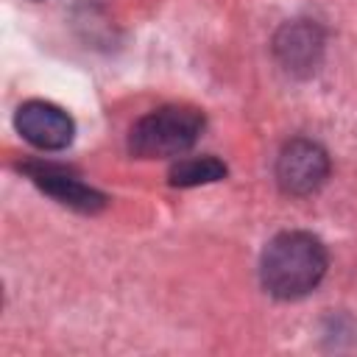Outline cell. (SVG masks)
Masks as SVG:
<instances>
[{
  "mask_svg": "<svg viewBox=\"0 0 357 357\" xmlns=\"http://www.w3.org/2000/svg\"><path fill=\"white\" fill-rule=\"evenodd\" d=\"M326 265H329L326 248L315 234L282 231L262 251L259 279L273 298L296 301L321 284Z\"/></svg>",
  "mask_w": 357,
  "mask_h": 357,
  "instance_id": "obj_1",
  "label": "cell"
},
{
  "mask_svg": "<svg viewBox=\"0 0 357 357\" xmlns=\"http://www.w3.org/2000/svg\"><path fill=\"white\" fill-rule=\"evenodd\" d=\"M204 131V114L195 106H162L139 117L128 134V151L139 159L181 156Z\"/></svg>",
  "mask_w": 357,
  "mask_h": 357,
  "instance_id": "obj_2",
  "label": "cell"
},
{
  "mask_svg": "<svg viewBox=\"0 0 357 357\" xmlns=\"http://www.w3.org/2000/svg\"><path fill=\"white\" fill-rule=\"evenodd\" d=\"M329 176V156L312 139H290L276 156V181L282 192L304 198L324 187Z\"/></svg>",
  "mask_w": 357,
  "mask_h": 357,
  "instance_id": "obj_3",
  "label": "cell"
},
{
  "mask_svg": "<svg viewBox=\"0 0 357 357\" xmlns=\"http://www.w3.org/2000/svg\"><path fill=\"white\" fill-rule=\"evenodd\" d=\"M324 31L312 20L284 22L273 36V56L284 73L296 78H310L324 61Z\"/></svg>",
  "mask_w": 357,
  "mask_h": 357,
  "instance_id": "obj_4",
  "label": "cell"
},
{
  "mask_svg": "<svg viewBox=\"0 0 357 357\" xmlns=\"http://www.w3.org/2000/svg\"><path fill=\"white\" fill-rule=\"evenodd\" d=\"M14 126L22 139L39 151H61L75 137L73 117L47 100H25L14 114Z\"/></svg>",
  "mask_w": 357,
  "mask_h": 357,
  "instance_id": "obj_5",
  "label": "cell"
},
{
  "mask_svg": "<svg viewBox=\"0 0 357 357\" xmlns=\"http://www.w3.org/2000/svg\"><path fill=\"white\" fill-rule=\"evenodd\" d=\"M22 170L31 176V181L45 190L47 195H53L59 204L78 209V212H98L106 206L103 192L92 190L89 184H84L81 178H75L70 170L59 167V165H45V162H28L22 165Z\"/></svg>",
  "mask_w": 357,
  "mask_h": 357,
  "instance_id": "obj_6",
  "label": "cell"
},
{
  "mask_svg": "<svg viewBox=\"0 0 357 357\" xmlns=\"http://www.w3.org/2000/svg\"><path fill=\"white\" fill-rule=\"evenodd\" d=\"M167 176L173 187H201L220 181L226 176V165L215 156H190V159H178Z\"/></svg>",
  "mask_w": 357,
  "mask_h": 357,
  "instance_id": "obj_7",
  "label": "cell"
}]
</instances>
